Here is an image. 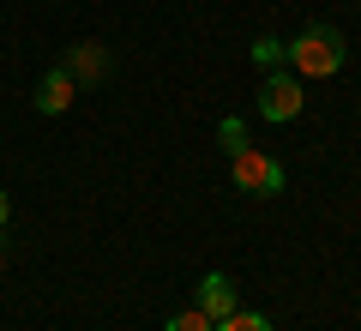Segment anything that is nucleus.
<instances>
[{
	"mask_svg": "<svg viewBox=\"0 0 361 331\" xmlns=\"http://www.w3.org/2000/svg\"><path fill=\"white\" fill-rule=\"evenodd\" d=\"M283 61L295 78H337L349 61V42L337 25H301L295 42H283Z\"/></svg>",
	"mask_w": 361,
	"mask_h": 331,
	"instance_id": "1",
	"label": "nucleus"
},
{
	"mask_svg": "<svg viewBox=\"0 0 361 331\" xmlns=\"http://www.w3.org/2000/svg\"><path fill=\"white\" fill-rule=\"evenodd\" d=\"M229 175H235V187H241V193H253V199H271V193H283V163L259 157L253 145L229 157Z\"/></svg>",
	"mask_w": 361,
	"mask_h": 331,
	"instance_id": "2",
	"label": "nucleus"
},
{
	"mask_svg": "<svg viewBox=\"0 0 361 331\" xmlns=\"http://www.w3.org/2000/svg\"><path fill=\"white\" fill-rule=\"evenodd\" d=\"M301 102H307V97H301V78L295 73H271L265 85H259V115L277 121V127L301 115Z\"/></svg>",
	"mask_w": 361,
	"mask_h": 331,
	"instance_id": "3",
	"label": "nucleus"
},
{
	"mask_svg": "<svg viewBox=\"0 0 361 331\" xmlns=\"http://www.w3.org/2000/svg\"><path fill=\"white\" fill-rule=\"evenodd\" d=\"M193 307H199V313H211V319H229L241 301H235V283L223 277V271H205L199 289H193Z\"/></svg>",
	"mask_w": 361,
	"mask_h": 331,
	"instance_id": "4",
	"label": "nucleus"
},
{
	"mask_svg": "<svg viewBox=\"0 0 361 331\" xmlns=\"http://www.w3.org/2000/svg\"><path fill=\"white\" fill-rule=\"evenodd\" d=\"M73 90H78V78L66 73V66H49L42 85H37V109L42 115H66V109H73Z\"/></svg>",
	"mask_w": 361,
	"mask_h": 331,
	"instance_id": "5",
	"label": "nucleus"
},
{
	"mask_svg": "<svg viewBox=\"0 0 361 331\" xmlns=\"http://www.w3.org/2000/svg\"><path fill=\"white\" fill-rule=\"evenodd\" d=\"M103 73V49H97V42H78L73 49V78H97Z\"/></svg>",
	"mask_w": 361,
	"mask_h": 331,
	"instance_id": "6",
	"label": "nucleus"
},
{
	"mask_svg": "<svg viewBox=\"0 0 361 331\" xmlns=\"http://www.w3.org/2000/svg\"><path fill=\"white\" fill-rule=\"evenodd\" d=\"M217 331H271L265 313H247V307H235L229 319H217Z\"/></svg>",
	"mask_w": 361,
	"mask_h": 331,
	"instance_id": "7",
	"label": "nucleus"
},
{
	"mask_svg": "<svg viewBox=\"0 0 361 331\" xmlns=\"http://www.w3.org/2000/svg\"><path fill=\"white\" fill-rule=\"evenodd\" d=\"M163 331H217V319H211V313H199V307H187V313H175Z\"/></svg>",
	"mask_w": 361,
	"mask_h": 331,
	"instance_id": "8",
	"label": "nucleus"
},
{
	"mask_svg": "<svg viewBox=\"0 0 361 331\" xmlns=\"http://www.w3.org/2000/svg\"><path fill=\"white\" fill-rule=\"evenodd\" d=\"M217 139H223V151H229V157H235V151H247V127H241L235 115H229V121L217 127Z\"/></svg>",
	"mask_w": 361,
	"mask_h": 331,
	"instance_id": "9",
	"label": "nucleus"
},
{
	"mask_svg": "<svg viewBox=\"0 0 361 331\" xmlns=\"http://www.w3.org/2000/svg\"><path fill=\"white\" fill-rule=\"evenodd\" d=\"M253 61L259 66H277V61H283V42H277V37H259L253 42Z\"/></svg>",
	"mask_w": 361,
	"mask_h": 331,
	"instance_id": "10",
	"label": "nucleus"
},
{
	"mask_svg": "<svg viewBox=\"0 0 361 331\" xmlns=\"http://www.w3.org/2000/svg\"><path fill=\"white\" fill-rule=\"evenodd\" d=\"M13 223V199H6V187H0V229Z\"/></svg>",
	"mask_w": 361,
	"mask_h": 331,
	"instance_id": "11",
	"label": "nucleus"
},
{
	"mask_svg": "<svg viewBox=\"0 0 361 331\" xmlns=\"http://www.w3.org/2000/svg\"><path fill=\"white\" fill-rule=\"evenodd\" d=\"M0 277H6V241H0Z\"/></svg>",
	"mask_w": 361,
	"mask_h": 331,
	"instance_id": "12",
	"label": "nucleus"
}]
</instances>
